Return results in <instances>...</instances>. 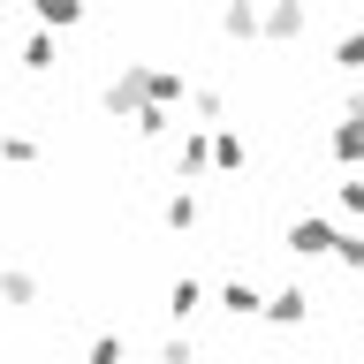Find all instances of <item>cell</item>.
I'll list each match as a JSON object with an SVG mask.
<instances>
[{"instance_id": "e0dca14e", "label": "cell", "mask_w": 364, "mask_h": 364, "mask_svg": "<svg viewBox=\"0 0 364 364\" xmlns=\"http://www.w3.org/2000/svg\"><path fill=\"white\" fill-rule=\"evenodd\" d=\"M334 205L349 213V220H364V175H341L334 182Z\"/></svg>"}, {"instance_id": "7a4b0ae2", "label": "cell", "mask_w": 364, "mask_h": 364, "mask_svg": "<svg viewBox=\"0 0 364 364\" xmlns=\"http://www.w3.org/2000/svg\"><path fill=\"white\" fill-rule=\"evenodd\" d=\"M99 107L129 122V114L144 107V68H136V61H129V68H114V76H107V91H99Z\"/></svg>"}, {"instance_id": "9c48e42d", "label": "cell", "mask_w": 364, "mask_h": 364, "mask_svg": "<svg viewBox=\"0 0 364 364\" xmlns=\"http://www.w3.org/2000/svg\"><path fill=\"white\" fill-rule=\"evenodd\" d=\"M198 311H205V281H190V273H182L175 289H167V318L182 326V318H198Z\"/></svg>"}, {"instance_id": "9a60e30c", "label": "cell", "mask_w": 364, "mask_h": 364, "mask_svg": "<svg viewBox=\"0 0 364 364\" xmlns=\"http://www.w3.org/2000/svg\"><path fill=\"white\" fill-rule=\"evenodd\" d=\"M334 68H341V76H364V31H341V46H334Z\"/></svg>"}, {"instance_id": "2e32d148", "label": "cell", "mask_w": 364, "mask_h": 364, "mask_svg": "<svg viewBox=\"0 0 364 364\" xmlns=\"http://www.w3.org/2000/svg\"><path fill=\"white\" fill-rule=\"evenodd\" d=\"M23 68H31V76H46V68H53V38H46V31H31V38H23Z\"/></svg>"}, {"instance_id": "ba28073f", "label": "cell", "mask_w": 364, "mask_h": 364, "mask_svg": "<svg viewBox=\"0 0 364 364\" xmlns=\"http://www.w3.org/2000/svg\"><path fill=\"white\" fill-rule=\"evenodd\" d=\"M175 175H213V159H205V129H182V136H175Z\"/></svg>"}, {"instance_id": "4fadbf2b", "label": "cell", "mask_w": 364, "mask_h": 364, "mask_svg": "<svg viewBox=\"0 0 364 364\" xmlns=\"http://www.w3.org/2000/svg\"><path fill=\"white\" fill-rule=\"evenodd\" d=\"M129 129L152 144V136H167V129H175V114H167V107H136V114H129Z\"/></svg>"}, {"instance_id": "277c9868", "label": "cell", "mask_w": 364, "mask_h": 364, "mask_svg": "<svg viewBox=\"0 0 364 364\" xmlns=\"http://www.w3.org/2000/svg\"><path fill=\"white\" fill-rule=\"evenodd\" d=\"M258 318H273V326H304V318H311V296H304V281H289V289H273Z\"/></svg>"}, {"instance_id": "3957f363", "label": "cell", "mask_w": 364, "mask_h": 364, "mask_svg": "<svg viewBox=\"0 0 364 364\" xmlns=\"http://www.w3.org/2000/svg\"><path fill=\"white\" fill-rule=\"evenodd\" d=\"M205 159H213V175H235V167L250 159L243 129H205Z\"/></svg>"}, {"instance_id": "7c38bea8", "label": "cell", "mask_w": 364, "mask_h": 364, "mask_svg": "<svg viewBox=\"0 0 364 364\" xmlns=\"http://www.w3.org/2000/svg\"><path fill=\"white\" fill-rule=\"evenodd\" d=\"M0 159H8V167H31V159H38V136L31 129H0Z\"/></svg>"}, {"instance_id": "ac0fdd59", "label": "cell", "mask_w": 364, "mask_h": 364, "mask_svg": "<svg viewBox=\"0 0 364 364\" xmlns=\"http://www.w3.org/2000/svg\"><path fill=\"white\" fill-rule=\"evenodd\" d=\"M220 31H228V38H258V8H228Z\"/></svg>"}, {"instance_id": "6da1fadb", "label": "cell", "mask_w": 364, "mask_h": 364, "mask_svg": "<svg viewBox=\"0 0 364 364\" xmlns=\"http://www.w3.org/2000/svg\"><path fill=\"white\" fill-rule=\"evenodd\" d=\"M281 243H289L296 258H334L341 228H334V220H318V213H304V220H289V235H281Z\"/></svg>"}, {"instance_id": "8992f818", "label": "cell", "mask_w": 364, "mask_h": 364, "mask_svg": "<svg viewBox=\"0 0 364 364\" xmlns=\"http://www.w3.org/2000/svg\"><path fill=\"white\" fill-rule=\"evenodd\" d=\"M0 304H8V311H31V304H38V273L31 266H0Z\"/></svg>"}, {"instance_id": "8fae6325", "label": "cell", "mask_w": 364, "mask_h": 364, "mask_svg": "<svg viewBox=\"0 0 364 364\" xmlns=\"http://www.w3.org/2000/svg\"><path fill=\"white\" fill-rule=\"evenodd\" d=\"M76 23H84L76 0H38V31H46V38H53V31H76Z\"/></svg>"}, {"instance_id": "52a82bcc", "label": "cell", "mask_w": 364, "mask_h": 364, "mask_svg": "<svg viewBox=\"0 0 364 364\" xmlns=\"http://www.w3.org/2000/svg\"><path fill=\"white\" fill-rule=\"evenodd\" d=\"M213 304H220L228 318H258V311H266V296L250 289V281H220V296H213Z\"/></svg>"}, {"instance_id": "5bb4252c", "label": "cell", "mask_w": 364, "mask_h": 364, "mask_svg": "<svg viewBox=\"0 0 364 364\" xmlns=\"http://www.w3.org/2000/svg\"><path fill=\"white\" fill-rule=\"evenodd\" d=\"M122 357H129V341L114 334V326H107V334H91V349H84V364H122Z\"/></svg>"}, {"instance_id": "d6986e66", "label": "cell", "mask_w": 364, "mask_h": 364, "mask_svg": "<svg viewBox=\"0 0 364 364\" xmlns=\"http://www.w3.org/2000/svg\"><path fill=\"white\" fill-rule=\"evenodd\" d=\"M190 357H198V349H190V334H167V341H159V364H190Z\"/></svg>"}, {"instance_id": "30bf717a", "label": "cell", "mask_w": 364, "mask_h": 364, "mask_svg": "<svg viewBox=\"0 0 364 364\" xmlns=\"http://www.w3.org/2000/svg\"><path fill=\"white\" fill-rule=\"evenodd\" d=\"M159 220L175 228V235H190V228H198V220H205V205H198V198H190V190H175V198L159 205Z\"/></svg>"}, {"instance_id": "5b68a950", "label": "cell", "mask_w": 364, "mask_h": 364, "mask_svg": "<svg viewBox=\"0 0 364 364\" xmlns=\"http://www.w3.org/2000/svg\"><path fill=\"white\" fill-rule=\"evenodd\" d=\"M304 31H311V8H266V16H258V38H273V46L304 38Z\"/></svg>"}, {"instance_id": "ffe728a7", "label": "cell", "mask_w": 364, "mask_h": 364, "mask_svg": "<svg viewBox=\"0 0 364 364\" xmlns=\"http://www.w3.org/2000/svg\"><path fill=\"white\" fill-rule=\"evenodd\" d=\"M334 258H341L349 273H364V235H341V243H334Z\"/></svg>"}]
</instances>
